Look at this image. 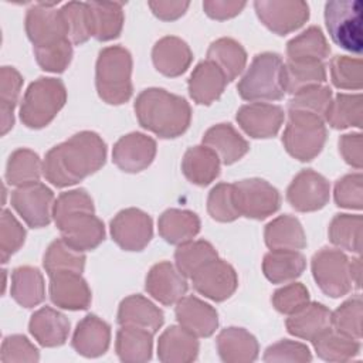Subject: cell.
<instances>
[{
    "label": "cell",
    "instance_id": "obj_48",
    "mask_svg": "<svg viewBox=\"0 0 363 363\" xmlns=\"http://www.w3.org/2000/svg\"><path fill=\"white\" fill-rule=\"evenodd\" d=\"M85 261L86 257L84 252L69 247L62 238H58L48 245L43 265L48 275L61 271H74L81 274L85 268Z\"/></svg>",
    "mask_w": 363,
    "mask_h": 363
},
{
    "label": "cell",
    "instance_id": "obj_39",
    "mask_svg": "<svg viewBox=\"0 0 363 363\" xmlns=\"http://www.w3.org/2000/svg\"><path fill=\"white\" fill-rule=\"evenodd\" d=\"M316 354L326 362H347L360 352V342L349 337L332 326L312 340Z\"/></svg>",
    "mask_w": 363,
    "mask_h": 363
},
{
    "label": "cell",
    "instance_id": "obj_12",
    "mask_svg": "<svg viewBox=\"0 0 363 363\" xmlns=\"http://www.w3.org/2000/svg\"><path fill=\"white\" fill-rule=\"evenodd\" d=\"M254 9L261 23L278 35L301 28L309 18V6L302 0H257Z\"/></svg>",
    "mask_w": 363,
    "mask_h": 363
},
{
    "label": "cell",
    "instance_id": "obj_17",
    "mask_svg": "<svg viewBox=\"0 0 363 363\" xmlns=\"http://www.w3.org/2000/svg\"><path fill=\"white\" fill-rule=\"evenodd\" d=\"M156 156V142L153 138L132 132L122 136L112 150L113 163L126 173H139L153 162Z\"/></svg>",
    "mask_w": 363,
    "mask_h": 363
},
{
    "label": "cell",
    "instance_id": "obj_42",
    "mask_svg": "<svg viewBox=\"0 0 363 363\" xmlns=\"http://www.w3.org/2000/svg\"><path fill=\"white\" fill-rule=\"evenodd\" d=\"M92 13L94 37L98 41L118 38L123 27V3L119 1H89Z\"/></svg>",
    "mask_w": 363,
    "mask_h": 363
},
{
    "label": "cell",
    "instance_id": "obj_10",
    "mask_svg": "<svg viewBox=\"0 0 363 363\" xmlns=\"http://www.w3.org/2000/svg\"><path fill=\"white\" fill-rule=\"evenodd\" d=\"M233 197L240 216L254 220L272 216L281 204L279 191L262 179H244L233 183Z\"/></svg>",
    "mask_w": 363,
    "mask_h": 363
},
{
    "label": "cell",
    "instance_id": "obj_38",
    "mask_svg": "<svg viewBox=\"0 0 363 363\" xmlns=\"http://www.w3.org/2000/svg\"><path fill=\"white\" fill-rule=\"evenodd\" d=\"M330 54V47L316 26L308 27L305 31L286 43L288 60L295 61H322Z\"/></svg>",
    "mask_w": 363,
    "mask_h": 363
},
{
    "label": "cell",
    "instance_id": "obj_19",
    "mask_svg": "<svg viewBox=\"0 0 363 363\" xmlns=\"http://www.w3.org/2000/svg\"><path fill=\"white\" fill-rule=\"evenodd\" d=\"M284 118L285 115L281 106L267 102L247 104L237 112L238 125L254 139L275 136L284 123Z\"/></svg>",
    "mask_w": 363,
    "mask_h": 363
},
{
    "label": "cell",
    "instance_id": "obj_7",
    "mask_svg": "<svg viewBox=\"0 0 363 363\" xmlns=\"http://www.w3.org/2000/svg\"><path fill=\"white\" fill-rule=\"evenodd\" d=\"M325 142L326 128L322 116L301 111H288L282 143L292 157L299 162H309L322 152Z\"/></svg>",
    "mask_w": 363,
    "mask_h": 363
},
{
    "label": "cell",
    "instance_id": "obj_41",
    "mask_svg": "<svg viewBox=\"0 0 363 363\" xmlns=\"http://www.w3.org/2000/svg\"><path fill=\"white\" fill-rule=\"evenodd\" d=\"M363 102L360 94H337L329 104L323 119L333 129L362 128Z\"/></svg>",
    "mask_w": 363,
    "mask_h": 363
},
{
    "label": "cell",
    "instance_id": "obj_55",
    "mask_svg": "<svg viewBox=\"0 0 363 363\" xmlns=\"http://www.w3.org/2000/svg\"><path fill=\"white\" fill-rule=\"evenodd\" d=\"M335 203L339 207L360 210L363 207V177L362 173H350L339 179L333 190Z\"/></svg>",
    "mask_w": 363,
    "mask_h": 363
},
{
    "label": "cell",
    "instance_id": "obj_21",
    "mask_svg": "<svg viewBox=\"0 0 363 363\" xmlns=\"http://www.w3.org/2000/svg\"><path fill=\"white\" fill-rule=\"evenodd\" d=\"M176 319L182 328L197 337L211 336L218 326L217 311L197 296H183L174 308Z\"/></svg>",
    "mask_w": 363,
    "mask_h": 363
},
{
    "label": "cell",
    "instance_id": "obj_61",
    "mask_svg": "<svg viewBox=\"0 0 363 363\" xmlns=\"http://www.w3.org/2000/svg\"><path fill=\"white\" fill-rule=\"evenodd\" d=\"M147 6L157 18L163 21H173L186 13L190 3L180 0H152Z\"/></svg>",
    "mask_w": 363,
    "mask_h": 363
},
{
    "label": "cell",
    "instance_id": "obj_52",
    "mask_svg": "<svg viewBox=\"0 0 363 363\" xmlns=\"http://www.w3.org/2000/svg\"><path fill=\"white\" fill-rule=\"evenodd\" d=\"M330 79L339 89L362 88V61L346 55H336L330 61Z\"/></svg>",
    "mask_w": 363,
    "mask_h": 363
},
{
    "label": "cell",
    "instance_id": "obj_47",
    "mask_svg": "<svg viewBox=\"0 0 363 363\" xmlns=\"http://www.w3.org/2000/svg\"><path fill=\"white\" fill-rule=\"evenodd\" d=\"M60 10L67 27L68 40L72 44L79 45L94 37L92 13L88 3L68 1Z\"/></svg>",
    "mask_w": 363,
    "mask_h": 363
},
{
    "label": "cell",
    "instance_id": "obj_13",
    "mask_svg": "<svg viewBox=\"0 0 363 363\" xmlns=\"http://www.w3.org/2000/svg\"><path fill=\"white\" fill-rule=\"evenodd\" d=\"M26 33L33 47H47L68 38L61 10L55 3H35L28 9Z\"/></svg>",
    "mask_w": 363,
    "mask_h": 363
},
{
    "label": "cell",
    "instance_id": "obj_50",
    "mask_svg": "<svg viewBox=\"0 0 363 363\" xmlns=\"http://www.w3.org/2000/svg\"><path fill=\"white\" fill-rule=\"evenodd\" d=\"M330 101L332 89L328 85H316L292 95L288 102V111H301L323 118Z\"/></svg>",
    "mask_w": 363,
    "mask_h": 363
},
{
    "label": "cell",
    "instance_id": "obj_20",
    "mask_svg": "<svg viewBox=\"0 0 363 363\" xmlns=\"http://www.w3.org/2000/svg\"><path fill=\"white\" fill-rule=\"evenodd\" d=\"M145 288L160 303L174 305L184 296L189 285L177 267L169 261H162L149 269Z\"/></svg>",
    "mask_w": 363,
    "mask_h": 363
},
{
    "label": "cell",
    "instance_id": "obj_35",
    "mask_svg": "<svg viewBox=\"0 0 363 363\" xmlns=\"http://www.w3.org/2000/svg\"><path fill=\"white\" fill-rule=\"evenodd\" d=\"M153 333L136 326H121L116 333L115 350L119 360L143 363L152 359Z\"/></svg>",
    "mask_w": 363,
    "mask_h": 363
},
{
    "label": "cell",
    "instance_id": "obj_26",
    "mask_svg": "<svg viewBox=\"0 0 363 363\" xmlns=\"http://www.w3.org/2000/svg\"><path fill=\"white\" fill-rule=\"evenodd\" d=\"M220 359L225 363H251L258 357L259 346L254 335L244 328L223 329L216 340Z\"/></svg>",
    "mask_w": 363,
    "mask_h": 363
},
{
    "label": "cell",
    "instance_id": "obj_59",
    "mask_svg": "<svg viewBox=\"0 0 363 363\" xmlns=\"http://www.w3.org/2000/svg\"><path fill=\"white\" fill-rule=\"evenodd\" d=\"M339 152L345 162L354 169L363 166V139L362 133H346L339 139Z\"/></svg>",
    "mask_w": 363,
    "mask_h": 363
},
{
    "label": "cell",
    "instance_id": "obj_2",
    "mask_svg": "<svg viewBox=\"0 0 363 363\" xmlns=\"http://www.w3.org/2000/svg\"><path fill=\"white\" fill-rule=\"evenodd\" d=\"M52 218L61 238L81 252L95 250L105 238V225L95 216L94 201L84 189L61 193L54 203Z\"/></svg>",
    "mask_w": 363,
    "mask_h": 363
},
{
    "label": "cell",
    "instance_id": "obj_18",
    "mask_svg": "<svg viewBox=\"0 0 363 363\" xmlns=\"http://www.w3.org/2000/svg\"><path fill=\"white\" fill-rule=\"evenodd\" d=\"M50 277L51 302L67 311H84L91 305V289L79 272L61 271Z\"/></svg>",
    "mask_w": 363,
    "mask_h": 363
},
{
    "label": "cell",
    "instance_id": "obj_29",
    "mask_svg": "<svg viewBox=\"0 0 363 363\" xmlns=\"http://www.w3.org/2000/svg\"><path fill=\"white\" fill-rule=\"evenodd\" d=\"M285 325L295 337L312 342L332 326V312L322 303L309 302L295 313L288 315Z\"/></svg>",
    "mask_w": 363,
    "mask_h": 363
},
{
    "label": "cell",
    "instance_id": "obj_60",
    "mask_svg": "<svg viewBox=\"0 0 363 363\" xmlns=\"http://www.w3.org/2000/svg\"><path fill=\"white\" fill-rule=\"evenodd\" d=\"M245 4V1L238 0H206L203 1V9L210 18L223 21L240 14Z\"/></svg>",
    "mask_w": 363,
    "mask_h": 363
},
{
    "label": "cell",
    "instance_id": "obj_44",
    "mask_svg": "<svg viewBox=\"0 0 363 363\" xmlns=\"http://www.w3.org/2000/svg\"><path fill=\"white\" fill-rule=\"evenodd\" d=\"M23 86V77L14 68L4 65L0 69V113L1 135H6L14 125V108L18 102Z\"/></svg>",
    "mask_w": 363,
    "mask_h": 363
},
{
    "label": "cell",
    "instance_id": "obj_31",
    "mask_svg": "<svg viewBox=\"0 0 363 363\" xmlns=\"http://www.w3.org/2000/svg\"><path fill=\"white\" fill-rule=\"evenodd\" d=\"M220 157L210 147L200 145L186 150L182 170L186 179L197 186H207L220 174Z\"/></svg>",
    "mask_w": 363,
    "mask_h": 363
},
{
    "label": "cell",
    "instance_id": "obj_27",
    "mask_svg": "<svg viewBox=\"0 0 363 363\" xmlns=\"http://www.w3.org/2000/svg\"><path fill=\"white\" fill-rule=\"evenodd\" d=\"M163 322V312L142 295H129L119 305L118 323L121 326L142 328L155 335Z\"/></svg>",
    "mask_w": 363,
    "mask_h": 363
},
{
    "label": "cell",
    "instance_id": "obj_62",
    "mask_svg": "<svg viewBox=\"0 0 363 363\" xmlns=\"http://www.w3.org/2000/svg\"><path fill=\"white\" fill-rule=\"evenodd\" d=\"M350 277H352V284L354 288H360V277H362V259L353 258L350 261Z\"/></svg>",
    "mask_w": 363,
    "mask_h": 363
},
{
    "label": "cell",
    "instance_id": "obj_30",
    "mask_svg": "<svg viewBox=\"0 0 363 363\" xmlns=\"http://www.w3.org/2000/svg\"><path fill=\"white\" fill-rule=\"evenodd\" d=\"M203 145L214 150L224 164L235 163L250 149L248 142L230 123H218L207 129Z\"/></svg>",
    "mask_w": 363,
    "mask_h": 363
},
{
    "label": "cell",
    "instance_id": "obj_49",
    "mask_svg": "<svg viewBox=\"0 0 363 363\" xmlns=\"http://www.w3.org/2000/svg\"><path fill=\"white\" fill-rule=\"evenodd\" d=\"M362 318H363V302H362V296L356 295L345 301L335 312H332V328L349 337L360 340Z\"/></svg>",
    "mask_w": 363,
    "mask_h": 363
},
{
    "label": "cell",
    "instance_id": "obj_53",
    "mask_svg": "<svg viewBox=\"0 0 363 363\" xmlns=\"http://www.w3.org/2000/svg\"><path fill=\"white\" fill-rule=\"evenodd\" d=\"M37 64L48 72H62L72 60V43L67 38L47 47H33Z\"/></svg>",
    "mask_w": 363,
    "mask_h": 363
},
{
    "label": "cell",
    "instance_id": "obj_25",
    "mask_svg": "<svg viewBox=\"0 0 363 363\" xmlns=\"http://www.w3.org/2000/svg\"><path fill=\"white\" fill-rule=\"evenodd\" d=\"M197 336L180 325L169 326L157 340V357L163 363H189L199 354Z\"/></svg>",
    "mask_w": 363,
    "mask_h": 363
},
{
    "label": "cell",
    "instance_id": "obj_9",
    "mask_svg": "<svg viewBox=\"0 0 363 363\" xmlns=\"http://www.w3.org/2000/svg\"><path fill=\"white\" fill-rule=\"evenodd\" d=\"M312 274L320 291L330 298H340L353 288L350 259L340 250H319L312 257Z\"/></svg>",
    "mask_w": 363,
    "mask_h": 363
},
{
    "label": "cell",
    "instance_id": "obj_16",
    "mask_svg": "<svg viewBox=\"0 0 363 363\" xmlns=\"http://www.w3.org/2000/svg\"><path fill=\"white\" fill-rule=\"evenodd\" d=\"M191 282L200 295L216 302H223L235 292L238 277L227 261L216 258L200 268L191 277Z\"/></svg>",
    "mask_w": 363,
    "mask_h": 363
},
{
    "label": "cell",
    "instance_id": "obj_58",
    "mask_svg": "<svg viewBox=\"0 0 363 363\" xmlns=\"http://www.w3.org/2000/svg\"><path fill=\"white\" fill-rule=\"evenodd\" d=\"M312 354L306 345L295 340H279L269 347H267L264 353V362H295L305 363L311 362Z\"/></svg>",
    "mask_w": 363,
    "mask_h": 363
},
{
    "label": "cell",
    "instance_id": "obj_36",
    "mask_svg": "<svg viewBox=\"0 0 363 363\" xmlns=\"http://www.w3.org/2000/svg\"><path fill=\"white\" fill-rule=\"evenodd\" d=\"M306 268L305 257L295 250H271L262 261V272L272 284L294 281Z\"/></svg>",
    "mask_w": 363,
    "mask_h": 363
},
{
    "label": "cell",
    "instance_id": "obj_15",
    "mask_svg": "<svg viewBox=\"0 0 363 363\" xmlns=\"http://www.w3.org/2000/svg\"><path fill=\"white\" fill-rule=\"evenodd\" d=\"M329 182L312 169L301 170L286 189L288 203L301 213L323 208L329 201Z\"/></svg>",
    "mask_w": 363,
    "mask_h": 363
},
{
    "label": "cell",
    "instance_id": "obj_11",
    "mask_svg": "<svg viewBox=\"0 0 363 363\" xmlns=\"http://www.w3.org/2000/svg\"><path fill=\"white\" fill-rule=\"evenodd\" d=\"M13 208L31 228H41L51 223L54 208V193L40 182L24 184L11 191Z\"/></svg>",
    "mask_w": 363,
    "mask_h": 363
},
{
    "label": "cell",
    "instance_id": "obj_5",
    "mask_svg": "<svg viewBox=\"0 0 363 363\" xmlns=\"http://www.w3.org/2000/svg\"><path fill=\"white\" fill-rule=\"evenodd\" d=\"M237 91L242 99L252 102L282 99L286 94L282 58L275 52L257 54L240 79Z\"/></svg>",
    "mask_w": 363,
    "mask_h": 363
},
{
    "label": "cell",
    "instance_id": "obj_4",
    "mask_svg": "<svg viewBox=\"0 0 363 363\" xmlns=\"http://www.w3.org/2000/svg\"><path fill=\"white\" fill-rule=\"evenodd\" d=\"M95 85L99 98L109 105H121L132 96V55L121 45L99 51L95 69Z\"/></svg>",
    "mask_w": 363,
    "mask_h": 363
},
{
    "label": "cell",
    "instance_id": "obj_14",
    "mask_svg": "<svg viewBox=\"0 0 363 363\" xmlns=\"http://www.w3.org/2000/svg\"><path fill=\"white\" fill-rule=\"evenodd\" d=\"M112 240L125 251H142L153 237V223L140 208H125L111 221Z\"/></svg>",
    "mask_w": 363,
    "mask_h": 363
},
{
    "label": "cell",
    "instance_id": "obj_32",
    "mask_svg": "<svg viewBox=\"0 0 363 363\" xmlns=\"http://www.w3.org/2000/svg\"><path fill=\"white\" fill-rule=\"evenodd\" d=\"M265 244L269 250H295L306 247V235L301 221L289 214L279 216L265 225Z\"/></svg>",
    "mask_w": 363,
    "mask_h": 363
},
{
    "label": "cell",
    "instance_id": "obj_24",
    "mask_svg": "<svg viewBox=\"0 0 363 363\" xmlns=\"http://www.w3.org/2000/svg\"><path fill=\"white\" fill-rule=\"evenodd\" d=\"M28 330L41 346L57 347L68 339L69 320L57 309L44 306L31 315Z\"/></svg>",
    "mask_w": 363,
    "mask_h": 363
},
{
    "label": "cell",
    "instance_id": "obj_57",
    "mask_svg": "<svg viewBox=\"0 0 363 363\" xmlns=\"http://www.w3.org/2000/svg\"><path fill=\"white\" fill-rule=\"evenodd\" d=\"M1 363L11 362H38V349L23 335L6 336L1 343Z\"/></svg>",
    "mask_w": 363,
    "mask_h": 363
},
{
    "label": "cell",
    "instance_id": "obj_8",
    "mask_svg": "<svg viewBox=\"0 0 363 363\" xmlns=\"http://www.w3.org/2000/svg\"><path fill=\"white\" fill-rule=\"evenodd\" d=\"M362 11L360 0H332L325 4V23L332 41L353 54H362Z\"/></svg>",
    "mask_w": 363,
    "mask_h": 363
},
{
    "label": "cell",
    "instance_id": "obj_3",
    "mask_svg": "<svg viewBox=\"0 0 363 363\" xmlns=\"http://www.w3.org/2000/svg\"><path fill=\"white\" fill-rule=\"evenodd\" d=\"M135 113L142 128L163 139L183 135L191 121L189 102L162 88L142 91L135 101Z\"/></svg>",
    "mask_w": 363,
    "mask_h": 363
},
{
    "label": "cell",
    "instance_id": "obj_40",
    "mask_svg": "<svg viewBox=\"0 0 363 363\" xmlns=\"http://www.w3.org/2000/svg\"><path fill=\"white\" fill-rule=\"evenodd\" d=\"M285 91L291 95L296 92L323 85L326 81V68L322 61H295L288 60L284 64Z\"/></svg>",
    "mask_w": 363,
    "mask_h": 363
},
{
    "label": "cell",
    "instance_id": "obj_46",
    "mask_svg": "<svg viewBox=\"0 0 363 363\" xmlns=\"http://www.w3.org/2000/svg\"><path fill=\"white\" fill-rule=\"evenodd\" d=\"M216 258H218L216 248L204 240L183 242L174 252L176 267L186 278H191L200 268Z\"/></svg>",
    "mask_w": 363,
    "mask_h": 363
},
{
    "label": "cell",
    "instance_id": "obj_33",
    "mask_svg": "<svg viewBox=\"0 0 363 363\" xmlns=\"http://www.w3.org/2000/svg\"><path fill=\"white\" fill-rule=\"evenodd\" d=\"M159 234L169 244L180 245L193 240L200 231V218L190 210L169 208L159 217Z\"/></svg>",
    "mask_w": 363,
    "mask_h": 363
},
{
    "label": "cell",
    "instance_id": "obj_22",
    "mask_svg": "<svg viewBox=\"0 0 363 363\" xmlns=\"http://www.w3.org/2000/svg\"><path fill=\"white\" fill-rule=\"evenodd\" d=\"M111 343V326L96 315H86L78 322L71 345L84 357L102 356Z\"/></svg>",
    "mask_w": 363,
    "mask_h": 363
},
{
    "label": "cell",
    "instance_id": "obj_56",
    "mask_svg": "<svg viewBox=\"0 0 363 363\" xmlns=\"http://www.w3.org/2000/svg\"><path fill=\"white\" fill-rule=\"evenodd\" d=\"M271 301L278 312L284 315H292L309 303V292L303 284L292 282L277 289Z\"/></svg>",
    "mask_w": 363,
    "mask_h": 363
},
{
    "label": "cell",
    "instance_id": "obj_54",
    "mask_svg": "<svg viewBox=\"0 0 363 363\" xmlns=\"http://www.w3.org/2000/svg\"><path fill=\"white\" fill-rule=\"evenodd\" d=\"M26 240V230L18 223V220L9 211L3 208L0 220V259L3 264L17 252Z\"/></svg>",
    "mask_w": 363,
    "mask_h": 363
},
{
    "label": "cell",
    "instance_id": "obj_37",
    "mask_svg": "<svg viewBox=\"0 0 363 363\" xmlns=\"http://www.w3.org/2000/svg\"><path fill=\"white\" fill-rule=\"evenodd\" d=\"M207 60L216 64L224 74L227 82H230L245 68L247 52L238 41L223 37L210 44L207 50Z\"/></svg>",
    "mask_w": 363,
    "mask_h": 363
},
{
    "label": "cell",
    "instance_id": "obj_23",
    "mask_svg": "<svg viewBox=\"0 0 363 363\" xmlns=\"http://www.w3.org/2000/svg\"><path fill=\"white\" fill-rule=\"evenodd\" d=\"M155 68L166 77H179L191 64L193 52L186 41L174 35L162 37L152 50Z\"/></svg>",
    "mask_w": 363,
    "mask_h": 363
},
{
    "label": "cell",
    "instance_id": "obj_6",
    "mask_svg": "<svg viewBox=\"0 0 363 363\" xmlns=\"http://www.w3.org/2000/svg\"><path fill=\"white\" fill-rule=\"evenodd\" d=\"M67 102V89L61 79L40 77L31 82L20 105V119L30 129L47 126Z\"/></svg>",
    "mask_w": 363,
    "mask_h": 363
},
{
    "label": "cell",
    "instance_id": "obj_28",
    "mask_svg": "<svg viewBox=\"0 0 363 363\" xmlns=\"http://www.w3.org/2000/svg\"><path fill=\"white\" fill-rule=\"evenodd\" d=\"M225 85L227 79L221 69L206 60L194 67L189 78V94L196 104L211 105L221 96Z\"/></svg>",
    "mask_w": 363,
    "mask_h": 363
},
{
    "label": "cell",
    "instance_id": "obj_43",
    "mask_svg": "<svg viewBox=\"0 0 363 363\" xmlns=\"http://www.w3.org/2000/svg\"><path fill=\"white\" fill-rule=\"evenodd\" d=\"M43 173V162L40 156L31 149L14 150L6 166V180L9 184L20 187L40 180Z\"/></svg>",
    "mask_w": 363,
    "mask_h": 363
},
{
    "label": "cell",
    "instance_id": "obj_34",
    "mask_svg": "<svg viewBox=\"0 0 363 363\" xmlns=\"http://www.w3.org/2000/svg\"><path fill=\"white\" fill-rule=\"evenodd\" d=\"M11 298L23 308H34L45 298L43 274L34 267H17L11 272Z\"/></svg>",
    "mask_w": 363,
    "mask_h": 363
},
{
    "label": "cell",
    "instance_id": "obj_51",
    "mask_svg": "<svg viewBox=\"0 0 363 363\" xmlns=\"http://www.w3.org/2000/svg\"><path fill=\"white\" fill-rule=\"evenodd\" d=\"M207 211L213 220L220 223H231L240 217L234 204L233 184L218 183L211 189L207 199Z\"/></svg>",
    "mask_w": 363,
    "mask_h": 363
},
{
    "label": "cell",
    "instance_id": "obj_1",
    "mask_svg": "<svg viewBox=\"0 0 363 363\" xmlns=\"http://www.w3.org/2000/svg\"><path fill=\"white\" fill-rule=\"evenodd\" d=\"M106 160V145L91 130L75 133L51 147L43 160L44 177L57 187L77 184L98 172Z\"/></svg>",
    "mask_w": 363,
    "mask_h": 363
},
{
    "label": "cell",
    "instance_id": "obj_45",
    "mask_svg": "<svg viewBox=\"0 0 363 363\" xmlns=\"http://www.w3.org/2000/svg\"><path fill=\"white\" fill-rule=\"evenodd\" d=\"M362 216L336 214L329 224V240L337 248L360 254L362 251Z\"/></svg>",
    "mask_w": 363,
    "mask_h": 363
}]
</instances>
